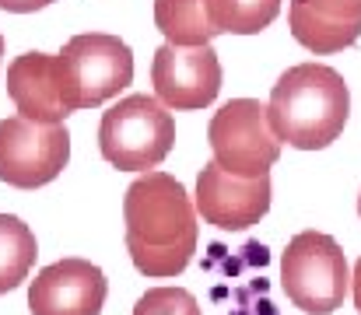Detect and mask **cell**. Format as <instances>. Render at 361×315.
<instances>
[{
    "mask_svg": "<svg viewBox=\"0 0 361 315\" xmlns=\"http://www.w3.org/2000/svg\"><path fill=\"white\" fill-rule=\"evenodd\" d=\"M126 249L144 277H176L197 252V210L183 183L144 172L123 197Z\"/></svg>",
    "mask_w": 361,
    "mask_h": 315,
    "instance_id": "obj_1",
    "label": "cell"
},
{
    "mask_svg": "<svg viewBox=\"0 0 361 315\" xmlns=\"http://www.w3.org/2000/svg\"><path fill=\"white\" fill-rule=\"evenodd\" d=\"M351 116V92L334 67L298 63L284 70L270 92L267 119L281 144L298 151L330 147Z\"/></svg>",
    "mask_w": 361,
    "mask_h": 315,
    "instance_id": "obj_2",
    "label": "cell"
},
{
    "mask_svg": "<svg viewBox=\"0 0 361 315\" xmlns=\"http://www.w3.org/2000/svg\"><path fill=\"white\" fill-rule=\"evenodd\" d=\"M56 81L71 112L95 109L133 81V53L123 39L106 32L74 35L56 53Z\"/></svg>",
    "mask_w": 361,
    "mask_h": 315,
    "instance_id": "obj_3",
    "label": "cell"
},
{
    "mask_svg": "<svg viewBox=\"0 0 361 315\" xmlns=\"http://www.w3.org/2000/svg\"><path fill=\"white\" fill-rule=\"evenodd\" d=\"M176 144V123L161 99L130 95L116 102L99 126V151L120 172L158 168Z\"/></svg>",
    "mask_w": 361,
    "mask_h": 315,
    "instance_id": "obj_4",
    "label": "cell"
},
{
    "mask_svg": "<svg viewBox=\"0 0 361 315\" xmlns=\"http://www.w3.org/2000/svg\"><path fill=\"white\" fill-rule=\"evenodd\" d=\"M281 288L295 309L309 315H330L344 305L351 270L344 249L323 231H302L281 256Z\"/></svg>",
    "mask_w": 361,
    "mask_h": 315,
    "instance_id": "obj_5",
    "label": "cell"
},
{
    "mask_svg": "<svg viewBox=\"0 0 361 315\" xmlns=\"http://www.w3.org/2000/svg\"><path fill=\"white\" fill-rule=\"evenodd\" d=\"M71 161V133L63 123H35L11 116L0 123V179L14 190L53 183Z\"/></svg>",
    "mask_w": 361,
    "mask_h": 315,
    "instance_id": "obj_6",
    "label": "cell"
},
{
    "mask_svg": "<svg viewBox=\"0 0 361 315\" xmlns=\"http://www.w3.org/2000/svg\"><path fill=\"white\" fill-rule=\"evenodd\" d=\"M214 161L232 175H267V168L281 158V140L270 130L267 105L256 99H235L221 105L207 130Z\"/></svg>",
    "mask_w": 361,
    "mask_h": 315,
    "instance_id": "obj_7",
    "label": "cell"
},
{
    "mask_svg": "<svg viewBox=\"0 0 361 315\" xmlns=\"http://www.w3.org/2000/svg\"><path fill=\"white\" fill-rule=\"evenodd\" d=\"M154 95L169 109H204L221 92V63L211 46L165 42L151 63Z\"/></svg>",
    "mask_w": 361,
    "mask_h": 315,
    "instance_id": "obj_8",
    "label": "cell"
},
{
    "mask_svg": "<svg viewBox=\"0 0 361 315\" xmlns=\"http://www.w3.org/2000/svg\"><path fill=\"white\" fill-rule=\"evenodd\" d=\"M197 210L221 231H245L270 210V175H232L218 161H207L197 175Z\"/></svg>",
    "mask_w": 361,
    "mask_h": 315,
    "instance_id": "obj_9",
    "label": "cell"
},
{
    "mask_svg": "<svg viewBox=\"0 0 361 315\" xmlns=\"http://www.w3.org/2000/svg\"><path fill=\"white\" fill-rule=\"evenodd\" d=\"M106 273L88 259H60L35 273L28 288L32 315H99L106 305Z\"/></svg>",
    "mask_w": 361,
    "mask_h": 315,
    "instance_id": "obj_10",
    "label": "cell"
},
{
    "mask_svg": "<svg viewBox=\"0 0 361 315\" xmlns=\"http://www.w3.org/2000/svg\"><path fill=\"white\" fill-rule=\"evenodd\" d=\"M7 95L25 119L35 123H63L71 116L56 81V56L49 53H21L7 67Z\"/></svg>",
    "mask_w": 361,
    "mask_h": 315,
    "instance_id": "obj_11",
    "label": "cell"
},
{
    "mask_svg": "<svg viewBox=\"0 0 361 315\" xmlns=\"http://www.w3.org/2000/svg\"><path fill=\"white\" fill-rule=\"evenodd\" d=\"M288 25H291L295 42H302L309 53H341L361 39V21L330 18V14L309 7L305 0L288 4Z\"/></svg>",
    "mask_w": 361,
    "mask_h": 315,
    "instance_id": "obj_12",
    "label": "cell"
},
{
    "mask_svg": "<svg viewBox=\"0 0 361 315\" xmlns=\"http://www.w3.org/2000/svg\"><path fill=\"white\" fill-rule=\"evenodd\" d=\"M154 25L172 46H211L221 35L207 14V0H154Z\"/></svg>",
    "mask_w": 361,
    "mask_h": 315,
    "instance_id": "obj_13",
    "label": "cell"
},
{
    "mask_svg": "<svg viewBox=\"0 0 361 315\" xmlns=\"http://www.w3.org/2000/svg\"><path fill=\"white\" fill-rule=\"evenodd\" d=\"M35 256H39V245H35L32 228L14 214H0V295L14 291L28 277Z\"/></svg>",
    "mask_w": 361,
    "mask_h": 315,
    "instance_id": "obj_14",
    "label": "cell"
},
{
    "mask_svg": "<svg viewBox=\"0 0 361 315\" xmlns=\"http://www.w3.org/2000/svg\"><path fill=\"white\" fill-rule=\"evenodd\" d=\"M281 11V0H207V14L218 32L256 35L263 32Z\"/></svg>",
    "mask_w": 361,
    "mask_h": 315,
    "instance_id": "obj_15",
    "label": "cell"
},
{
    "mask_svg": "<svg viewBox=\"0 0 361 315\" xmlns=\"http://www.w3.org/2000/svg\"><path fill=\"white\" fill-rule=\"evenodd\" d=\"M133 315H200V305L183 288H151L137 302Z\"/></svg>",
    "mask_w": 361,
    "mask_h": 315,
    "instance_id": "obj_16",
    "label": "cell"
},
{
    "mask_svg": "<svg viewBox=\"0 0 361 315\" xmlns=\"http://www.w3.org/2000/svg\"><path fill=\"white\" fill-rule=\"evenodd\" d=\"M309 7L330 14V18H344V21H361V0H305Z\"/></svg>",
    "mask_w": 361,
    "mask_h": 315,
    "instance_id": "obj_17",
    "label": "cell"
},
{
    "mask_svg": "<svg viewBox=\"0 0 361 315\" xmlns=\"http://www.w3.org/2000/svg\"><path fill=\"white\" fill-rule=\"evenodd\" d=\"M46 4H53V0H0V7L4 11H14V14H28V11H39Z\"/></svg>",
    "mask_w": 361,
    "mask_h": 315,
    "instance_id": "obj_18",
    "label": "cell"
},
{
    "mask_svg": "<svg viewBox=\"0 0 361 315\" xmlns=\"http://www.w3.org/2000/svg\"><path fill=\"white\" fill-rule=\"evenodd\" d=\"M351 291H355V309L361 312V259L355 266V277H351Z\"/></svg>",
    "mask_w": 361,
    "mask_h": 315,
    "instance_id": "obj_19",
    "label": "cell"
},
{
    "mask_svg": "<svg viewBox=\"0 0 361 315\" xmlns=\"http://www.w3.org/2000/svg\"><path fill=\"white\" fill-rule=\"evenodd\" d=\"M0 56H4V35H0Z\"/></svg>",
    "mask_w": 361,
    "mask_h": 315,
    "instance_id": "obj_20",
    "label": "cell"
},
{
    "mask_svg": "<svg viewBox=\"0 0 361 315\" xmlns=\"http://www.w3.org/2000/svg\"><path fill=\"white\" fill-rule=\"evenodd\" d=\"M358 214H361V197H358Z\"/></svg>",
    "mask_w": 361,
    "mask_h": 315,
    "instance_id": "obj_21",
    "label": "cell"
}]
</instances>
